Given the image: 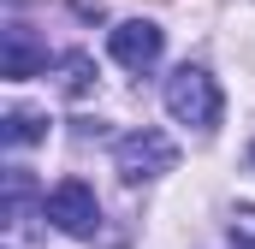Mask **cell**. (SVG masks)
Instances as JSON below:
<instances>
[{
    "mask_svg": "<svg viewBox=\"0 0 255 249\" xmlns=\"http://www.w3.org/2000/svg\"><path fill=\"white\" fill-rule=\"evenodd\" d=\"M42 214L60 226L65 238H95L101 232V202H95V190L83 184V178H65L42 196Z\"/></svg>",
    "mask_w": 255,
    "mask_h": 249,
    "instance_id": "cell-3",
    "label": "cell"
},
{
    "mask_svg": "<svg viewBox=\"0 0 255 249\" xmlns=\"http://www.w3.org/2000/svg\"><path fill=\"white\" fill-rule=\"evenodd\" d=\"M42 136H48V119H42V113H30V107H12V113H6V142H12V148L42 142Z\"/></svg>",
    "mask_w": 255,
    "mask_h": 249,
    "instance_id": "cell-6",
    "label": "cell"
},
{
    "mask_svg": "<svg viewBox=\"0 0 255 249\" xmlns=\"http://www.w3.org/2000/svg\"><path fill=\"white\" fill-rule=\"evenodd\" d=\"M42 65H48V48H42L24 24H6V30H0V77L24 83V77H36Z\"/></svg>",
    "mask_w": 255,
    "mask_h": 249,
    "instance_id": "cell-5",
    "label": "cell"
},
{
    "mask_svg": "<svg viewBox=\"0 0 255 249\" xmlns=\"http://www.w3.org/2000/svg\"><path fill=\"white\" fill-rule=\"evenodd\" d=\"M172 160H178V142L166 130H130V136H119V148H113V166H119L125 184H142V178L172 172Z\"/></svg>",
    "mask_w": 255,
    "mask_h": 249,
    "instance_id": "cell-2",
    "label": "cell"
},
{
    "mask_svg": "<svg viewBox=\"0 0 255 249\" xmlns=\"http://www.w3.org/2000/svg\"><path fill=\"white\" fill-rule=\"evenodd\" d=\"M220 107H226V101H220V83H214L202 65H178V71L166 77V113L178 124H202V130H208V124L220 119Z\"/></svg>",
    "mask_w": 255,
    "mask_h": 249,
    "instance_id": "cell-1",
    "label": "cell"
},
{
    "mask_svg": "<svg viewBox=\"0 0 255 249\" xmlns=\"http://www.w3.org/2000/svg\"><path fill=\"white\" fill-rule=\"evenodd\" d=\"M226 232H232L238 249H255V208H238V214L226 220Z\"/></svg>",
    "mask_w": 255,
    "mask_h": 249,
    "instance_id": "cell-7",
    "label": "cell"
},
{
    "mask_svg": "<svg viewBox=\"0 0 255 249\" xmlns=\"http://www.w3.org/2000/svg\"><path fill=\"white\" fill-rule=\"evenodd\" d=\"M107 48H113V60L125 65V71H148V65L160 60V48H166V30L148 24V18H125V24L107 36Z\"/></svg>",
    "mask_w": 255,
    "mask_h": 249,
    "instance_id": "cell-4",
    "label": "cell"
},
{
    "mask_svg": "<svg viewBox=\"0 0 255 249\" xmlns=\"http://www.w3.org/2000/svg\"><path fill=\"white\" fill-rule=\"evenodd\" d=\"M65 89H71V95H83V89H89V60H83V54H71V60H65Z\"/></svg>",
    "mask_w": 255,
    "mask_h": 249,
    "instance_id": "cell-8",
    "label": "cell"
},
{
    "mask_svg": "<svg viewBox=\"0 0 255 249\" xmlns=\"http://www.w3.org/2000/svg\"><path fill=\"white\" fill-rule=\"evenodd\" d=\"M250 154H255V148H250Z\"/></svg>",
    "mask_w": 255,
    "mask_h": 249,
    "instance_id": "cell-9",
    "label": "cell"
}]
</instances>
